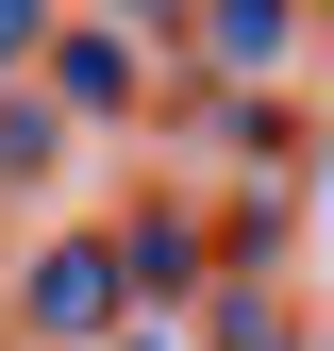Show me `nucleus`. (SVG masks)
<instances>
[]
</instances>
